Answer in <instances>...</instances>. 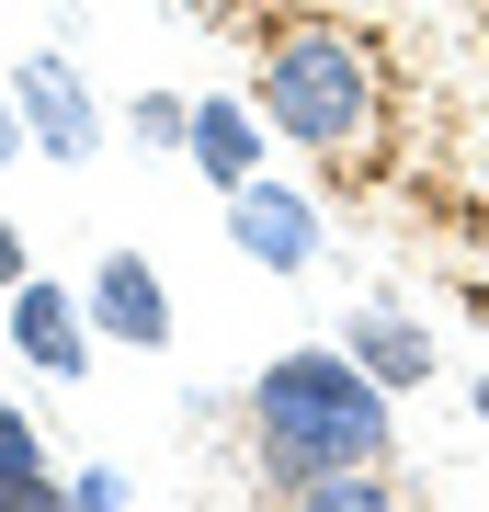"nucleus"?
Wrapping results in <instances>:
<instances>
[{
    "label": "nucleus",
    "mask_w": 489,
    "mask_h": 512,
    "mask_svg": "<svg viewBox=\"0 0 489 512\" xmlns=\"http://www.w3.org/2000/svg\"><path fill=\"white\" fill-rule=\"evenodd\" d=\"M182 148H194V160L217 171L228 194H239V183H251V171H262V137H251V103H194V137H182Z\"/></svg>",
    "instance_id": "8"
},
{
    "label": "nucleus",
    "mask_w": 489,
    "mask_h": 512,
    "mask_svg": "<svg viewBox=\"0 0 489 512\" xmlns=\"http://www.w3.org/2000/svg\"><path fill=\"white\" fill-rule=\"evenodd\" d=\"M342 353H353L376 387H421V376H433V342H421L410 319H387V308H364V319L342 330Z\"/></svg>",
    "instance_id": "7"
},
{
    "label": "nucleus",
    "mask_w": 489,
    "mask_h": 512,
    "mask_svg": "<svg viewBox=\"0 0 489 512\" xmlns=\"http://www.w3.org/2000/svg\"><path fill=\"white\" fill-rule=\"evenodd\" d=\"M12 103H23V126H35V148H57V160H80V148H91V92L57 69V57H23Z\"/></svg>",
    "instance_id": "4"
},
{
    "label": "nucleus",
    "mask_w": 489,
    "mask_h": 512,
    "mask_svg": "<svg viewBox=\"0 0 489 512\" xmlns=\"http://www.w3.org/2000/svg\"><path fill=\"white\" fill-rule=\"evenodd\" d=\"M12 148H23V137H12V114H0V160H12Z\"/></svg>",
    "instance_id": "12"
},
{
    "label": "nucleus",
    "mask_w": 489,
    "mask_h": 512,
    "mask_svg": "<svg viewBox=\"0 0 489 512\" xmlns=\"http://www.w3.org/2000/svg\"><path fill=\"white\" fill-rule=\"evenodd\" d=\"M0 285H23V228H0Z\"/></svg>",
    "instance_id": "11"
},
{
    "label": "nucleus",
    "mask_w": 489,
    "mask_h": 512,
    "mask_svg": "<svg viewBox=\"0 0 489 512\" xmlns=\"http://www.w3.org/2000/svg\"><path fill=\"white\" fill-rule=\"evenodd\" d=\"M12 342L35 353L46 376H80V365H91V342H80V308H69L57 285H35V274L12 285Z\"/></svg>",
    "instance_id": "6"
},
{
    "label": "nucleus",
    "mask_w": 489,
    "mask_h": 512,
    "mask_svg": "<svg viewBox=\"0 0 489 512\" xmlns=\"http://www.w3.org/2000/svg\"><path fill=\"white\" fill-rule=\"evenodd\" d=\"M251 444L273 490H308L319 467H387V387L353 353H273L251 387Z\"/></svg>",
    "instance_id": "1"
},
{
    "label": "nucleus",
    "mask_w": 489,
    "mask_h": 512,
    "mask_svg": "<svg viewBox=\"0 0 489 512\" xmlns=\"http://www.w3.org/2000/svg\"><path fill=\"white\" fill-rule=\"evenodd\" d=\"M262 114H273V137L319 148V160H376L387 69L353 23H273L262 35Z\"/></svg>",
    "instance_id": "2"
},
{
    "label": "nucleus",
    "mask_w": 489,
    "mask_h": 512,
    "mask_svg": "<svg viewBox=\"0 0 489 512\" xmlns=\"http://www.w3.org/2000/svg\"><path fill=\"white\" fill-rule=\"evenodd\" d=\"M91 319H103L114 342H137V353H160V342H171V296H160V274H148L137 251H114L103 274H91Z\"/></svg>",
    "instance_id": "3"
},
{
    "label": "nucleus",
    "mask_w": 489,
    "mask_h": 512,
    "mask_svg": "<svg viewBox=\"0 0 489 512\" xmlns=\"http://www.w3.org/2000/svg\"><path fill=\"white\" fill-rule=\"evenodd\" d=\"M137 126L160 137V148H182V137H194V103H171V92H148V103H137Z\"/></svg>",
    "instance_id": "10"
},
{
    "label": "nucleus",
    "mask_w": 489,
    "mask_h": 512,
    "mask_svg": "<svg viewBox=\"0 0 489 512\" xmlns=\"http://www.w3.org/2000/svg\"><path fill=\"white\" fill-rule=\"evenodd\" d=\"M0 501H12V512H46L57 501V478H46V456H35V433H23L12 399H0Z\"/></svg>",
    "instance_id": "9"
},
{
    "label": "nucleus",
    "mask_w": 489,
    "mask_h": 512,
    "mask_svg": "<svg viewBox=\"0 0 489 512\" xmlns=\"http://www.w3.org/2000/svg\"><path fill=\"white\" fill-rule=\"evenodd\" d=\"M478 421H489V387H478Z\"/></svg>",
    "instance_id": "13"
},
{
    "label": "nucleus",
    "mask_w": 489,
    "mask_h": 512,
    "mask_svg": "<svg viewBox=\"0 0 489 512\" xmlns=\"http://www.w3.org/2000/svg\"><path fill=\"white\" fill-rule=\"evenodd\" d=\"M228 217H239V251H262L273 274H296V262L319 251V228H308V205H296V194H273L262 171H251V183L228 194Z\"/></svg>",
    "instance_id": "5"
}]
</instances>
